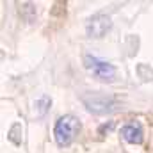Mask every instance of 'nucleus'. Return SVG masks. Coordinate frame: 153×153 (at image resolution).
Returning a JSON list of instances; mask_svg holds the SVG:
<instances>
[{"label":"nucleus","instance_id":"6","mask_svg":"<svg viewBox=\"0 0 153 153\" xmlns=\"http://www.w3.org/2000/svg\"><path fill=\"white\" fill-rule=\"evenodd\" d=\"M50 103H52V100H50V98H41V100H38V102L34 103V107H36V116L46 114V111H48Z\"/></svg>","mask_w":153,"mask_h":153},{"label":"nucleus","instance_id":"3","mask_svg":"<svg viewBox=\"0 0 153 153\" xmlns=\"http://www.w3.org/2000/svg\"><path fill=\"white\" fill-rule=\"evenodd\" d=\"M84 66L89 73H93L98 80H103V82H111L116 76L114 66L96 55H84Z\"/></svg>","mask_w":153,"mask_h":153},{"label":"nucleus","instance_id":"2","mask_svg":"<svg viewBox=\"0 0 153 153\" xmlns=\"http://www.w3.org/2000/svg\"><path fill=\"white\" fill-rule=\"evenodd\" d=\"M82 103L85 105V109L93 114H109L116 111L119 100L111 94H103V93H84L82 94Z\"/></svg>","mask_w":153,"mask_h":153},{"label":"nucleus","instance_id":"4","mask_svg":"<svg viewBox=\"0 0 153 153\" xmlns=\"http://www.w3.org/2000/svg\"><path fill=\"white\" fill-rule=\"evenodd\" d=\"M112 29V20L109 14H103V13H98V14H93L87 23H85V34L89 38H103L109 30Z\"/></svg>","mask_w":153,"mask_h":153},{"label":"nucleus","instance_id":"1","mask_svg":"<svg viewBox=\"0 0 153 153\" xmlns=\"http://www.w3.org/2000/svg\"><path fill=\"white\" fill-rule=\"evenodd\" d=\"M80 128H82V125H80V121L76 119L75 116L66 114V116H62V117H59L57 123H55V126H53L55 143H57L61 148L70 146V144L76 139Z\"/></svg>","mask_w":153,"mask_h":153},{"label":"nucleus","instance_id":"5","mask_svg":"<svg viewBox=\"0 0 153 153\" xmlns=\"http://www.w3.org/2000/svg\"><path fill=\"white\" fill-rule=\"evenodd\" d=\"M121 135L130 144H141L144 141V128H143V125L139 121H130V123L123 125Z\"/></svg>","mask_w":153,"mask_h":153}]
</instances>
